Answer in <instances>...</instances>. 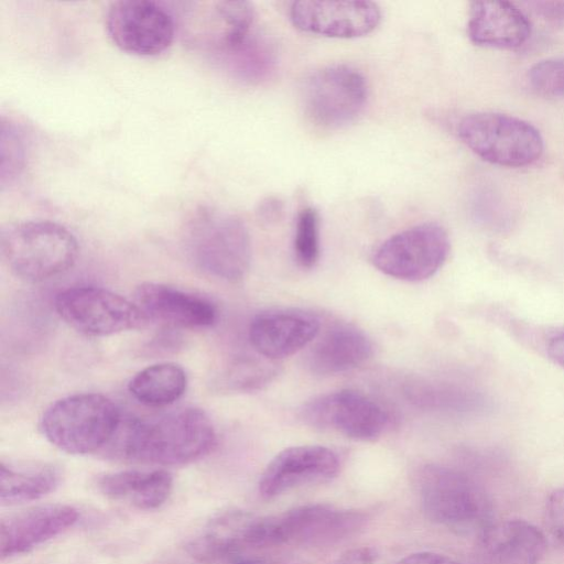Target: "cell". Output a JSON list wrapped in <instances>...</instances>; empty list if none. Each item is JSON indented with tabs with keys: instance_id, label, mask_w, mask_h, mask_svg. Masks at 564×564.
<instances>
[{
	"instance_id": "ba28073f",
	"label": "cell",
	"mask_w": 564,
	"mask_h": 564,
	"mask_svg": "<svg viewBox=\"0 0 564 564\" xmlns=\"http://www.w3.org/2000/svg\"><path fill=\"white\" fill-rule=\"evenodd\" d=\"M460 140L479 158L501 166H524L543 152V139L529 122L497 112H476L458 124Z\"/></svg>"
},
{
	"instance_id": "44dd1931",
	"label": "cell",
	"mask_w": 564,
	"mask_h": 564,
	"mask_svg": "<svg viewBox=\"0 0 564 564\" xmlns=\"http://www.w3.org/2000/svg\"><path fill=\"white\" fill-rule=\"evenodd\" d=\"M256 517L241 510H229L217 516L187 543V553L197 562L212 564L251 549Z\"/></svg>"
},
{
	"instance_id": "f546056e",
	"label": "cell",
	"mask_w": 564,
	"mask_h": 564,
	"mask_svg": "<svg viewBox=\"0 0 564 564\" xmlns=\"http://www.w3.org/2000/svg\"><path fill=\"white\" fill-rule=\"evenodd\" d=\"M546 509L552 530L564 542V488L550 495Z\"/></svg>"
},
{
	"instance_id": "e0dca14e",
	"label": "cell",
	"mask_w": 564,
	"mask_h": 564,
	"mask_svg": "<svg viewBox=\"0 0 564 564\" xmlns=\"http://www.w3.org/2000/svg\"><path fill=\"white\" fill-rule=\"evenodd\" d=\"M133 297L148 321L169 327L205 328L217 319V310L210 301L166 284L142 283Z\"/></svg>"
},
{
	"instance_id": "3957f363",
	"label": "cell",
	"mask_w": 564,
	"mask_h": 564,
	"mask_svg": "<svg viewBox=\"0 0 564 564\" xmlns=\"http://www.w3.org/2000/svg\"><path fill=\"white\" fill-rule=\"evenodd\" d=\"M1 256L20 279L43 281L70 269L78 256V243L64 226L48 220L9 225L1 231Z\"/></svg>"
},
{
	"instance_id": "d590c367",
	"label": "cell",
	"mask_w": 564,
	"mask_h": 564,
	"mask_svg": "<svg viewBox=\"0 0 564 564\" xmlns=\"http://www.w3.org/2000/svg\"><path fill=\"white\" fill-rule=\"evenodd\" d=\"M237 564H262V563L257 560H247V561L239 562Z\"/></svg>"
},
{
	"instance_id": "e575fe53",
	"label": "cell",
	"mask_w": 564,
	"mask_h": 564,
	"mask_svg": "<svg viewBox=\"0 0 564 564\" xmlns=\"http://www.w3.org/2000/svg\"><path fill=\"white\" fill-rule=\"evenodd\" d=\"M546 351L556 365L564 368V332L550 338Z\"/></svg>"
},
{
	"instance_id": "484cf974",
	"label": "cell",
	"mask_w": 564,
	"mask_h": 564,
	"mask_svg": "<svg viewBox=\"0 0 564 564\" xmlns=\"http://www.w3.org/2000/svg\"><path fill=\"white\" fill-rule=\"evenodd\" d=\"M294 256L305 269L313 268L319 258V216L315 208L303 207L296 217Z\"/></svg>"
},
{
	"instance_id": "ac0fdd59",
	"label": "cell",
	"mask_w": 564,
	"mask_h": 564,
	"mask_svg": "<svg viewBox=\"0 0 564 564\" xmlns=\"http://www.w3.org/2000/svg\"><path fill=\"white\" fill-rule=\"evenodd\" d=\"M78 511L67 505L32 508L3 519L0 527L2 558L26 553L72 528Z\"/></svg>"
},
{
	"instance_id": "52a82bcc",
	"label": "cell",
	"mask_w": 564,
	"mask_h": 564,
	"mask_svg": "<svg viewBox=\"0 0 564 564\" xmlns=\"http://www.w3.org/2000/svg\"><path fill=\"white\" fill-rule=\"evenodd\" d=\"M420 496L426 517L458 529L488 525L490 503L482 488L467 474L442 465H427L420 475Z\"/></svg>"
},
{
	"instance_id": "7402d4cb",
	"label": "cell",
	"mask_w": 564,
	"mask_h": 564,
	"mask_svg": "<svg viewBox=\"0 0 564 564\" xmlns=\"http://www.w3.org/2000/svg\"><path fill=\"white\" fill-rule=\"evenodd\" d=\"M485 551L500 564H539L546 551L544 534L534 524L512 519L481 532Z\"/></svg>"
},
{
	"instance_id": "7c38bea8",
	"label": "cell",
	"mask_w": 564,
	"mask_h": 564,
	"mask_svg": "<svg viewBox=\"0 0 564 564\" xmlns=\"http://www.w3.org/2000/svg\"><path fill=\"white\" fill-rule=\"evenodd\" d=\"M106 29L120 50L140 56L162 53L176 33L170 9L152 0L112 2L106 13Z\"/></svg>"
},
{
	"instance_id": "83f0119b",
	"label": "cell",
	"mask_w": 564,
	"mask_h": 564,
	"mask_svg": "<svg viewBox=\"0 0 564 564\" xmlns=\"http://www.w3.org/2000/svg\"><path fill=\"white\" fill-rule=\"evenodd\" d=\"M531 87L540 95L564 97V56L535 63L528 73Z\"/></svg>"
},
{
	"instance_id": "cb8c5ba5",
	"label": "cell",
	"mask_w": 564,
	"mask_h": 564,
	"mask_svg": "<svg viewBox=\"0 0 564 564\" xmlns=\"http://www.w3.org/2000/svg\"><path fill=\"white\" fill-rule=\"evenodd\" d=\"M187 377L184 369L173 362L149 366L133 376L128 384L129 392L148 406H166L178 400L185 392Z\"/></svg>"
},
{
	"instance_id": "277c9868",
	"label": "cell",
	"mask_w": 564,
	"mask_h": 564,
	"mask_svg": "<svg viewBox=\"0 0 564 564\" xmlns=\"http://www.w3.org/2000/svg\"><path fill=\"white\" fill-rule=\"evenodd\" d=\"M186 245L195 264L215 278L238 281L249 270L250 236L235 215L200 207L187 223Z\"/></svg>"
},
{
	"instance_id": "7a4b0ae2",
	"label": "cell",
	"mask_w": 564,
	"mask_h": 564,
	"mask_svg": "<svg viewBox=\"0 0 564 564\" xmlns=\"http://www.w3.org/2000/svg\"><path fill=\"white\" fill-rule=\"evenodd\" d=\"M122 415L99 393H77L52 403L41 419V431L58 449L84 455L105 448L115 436Z\"/></svg>"
},
{
	"instance_id": "5bb4252c",
	"label": "cell",
	"mask_w": 564,
	"mask_h": 564,
	"mask_svg": "<svg viewBox=\"0 0 564 564\" xmlns=\"http://www.w3.org/2000/svg\"><path fill=\"white\" fill-rule=\"evenodd\" d=\"M293 25L306 33L336 39H355L372 32L381 20L371 1H295L290 7Z\"/></svg>"
},
{
	"instance_id": "2e32d148",
	"label": "cell",
	"mask_w": 564,
	"mask_h": 564,
	"mask_svg": "<svg viewBox=\"0 0 564 564\" xmlns=\"http://www.w3.org/2000/svg\"><path fill=\"white\" fill-rule=\"evenodd\" d=\"M321 332L319 318L301 308H273L258 314L249 326V340L263 358L289 357L311 344Z\"/></svg>"
},
{
	"instance_id": "ffe728a7",
	"label": "cell",
	"mask_w": 564,
	"mask_h": 564,
	"mask_svg": "<svg viewBox=\"0 0 564 564\" xmlns=\"http://www.w3.org/2000/svg\"><path fill=\"white\" fill-rule=\"evenodd\" d=\"M531 25L516 6L506 1L470 3L467 33L477 45L517 48L530 36Z\"/></svg>"
},
{
	"instance_id": "4fadbf2b",
	"label": "cell",
	"mask_w": 564,
	"mask_h": 564,
	"mask_svg": "<svg viewBox=\"0 0 564 564\" xmlns=\"http://www.w3.org/2000/svg\"><path fill=\"white\" fill-rule=\"evenodd\" d=\"M300 417L311 426L364 442L381 437L390 424V416L382 405L354 390H339L313 398L301 408Z\"/></svg>"
},
{
	"instance_id": "d6986e66",
	"label": "cell",
	"mask_w": 564,
	"mask_h": 564,
	"mask_svg": "<svg viewBox=\"0 0 564 564\" xmlns=\"http://www.w3.org/2000/svg\"><path fill=\"white\" fill-rule=\"evenodd\" d=\"M305 364L319 376H332L355 369L366 362L373 352L370 337L349 323H336L313 340Z\"/></svg>"
},
{
	"instance_id": "8fae6325",
	"label": "cell",
	"mask_w": 564,
	"mask_h": 564,
	"mask_svg": "<svg viewBox=\"0 0 564 564\" xmlns=\"http://www.w3.org/2000/svg\"><path fill=\"white\" fill-rule=\"evenodd\" d=\"M449 249L446 230L438 224L423 223L384 240L373 252L372 263L389 276L417 282L441 269Z\"/></svg>"
},
{
	"instance_id": "4dcf8cb0",
	"label": "cell",
	"mask_w": 564,
	"mask_h": 564,
	"mask_svg": "<svg viewBox=\"0 0 564 564\" xmlns=\"http://www.w3.org/2000/svg\"><path fill=\"white\" fill-rule=\"evenodd\" d=\"M379 557V552L372 546H360L344 551L332 564H372Z\"/></svg>"
},
{
	"instance_id": "30bf717a",
	"label": "cell",
	"mask_w": 564,
	"mask_h": 564,
	"mask_svg": "<svg viewBox=\"0 0 564 564\" xmlns=\"http://www.w3.org/2000/svg\"><path fill=\"white\" fill-rule=\"evenodd\" d=\"M54 307L72 328L93 337L142 328L149 322L134 302L96 286L64 290L56 295Z\"/></svg>"
},
{
	"instance_id": "9c48e42d",
	"label": "cell",
	"mask_w": 564,
	"mask_h": 564,
	"mask_svg": "<svg viewBox=\"0 0 564 564\" xmlns=\"http://www.w3.org/2000/svg\"><path fill=\"white\" fill-rule=\"evenodd\" d=\"M368 97L365 77L347 65H333L312 73L302 86L306 118L322 129H339L364 110Z\"/></svg>"
},
{
	"instance_id": "4316f807",
	"label": "cell",
	"mask_w": 564,
	"mask_h": 564,
	"mask_svg": "<svg viewBox=\"0 0 564 564\" xmlns=\"http://www.w3.org/2000/svg\"><path fill=\"white\" fill-rule=\"evenodd\" d=\"M273 360H245L232 366L225 379V386L235 391H252L270 383L279 370Z\"/></svg>"
},
{
	"instance_id": "1f68e13d",
	"label": "cell",
	"mask_w": 564,
	"mask_h": 564,
	"mask_svg": "<svg viewBox=\"0 0 564 564\" xmlns=\"http://www.w3.org/2000/svg\"><path fill=\"white\" fill-rule=\"evenodd\" d=\"M530 4L546 21L564 26V1H534Z\"/></svg>"
},
{
	"instance_id": "6da1fadb",
	"label": "cell",
	"mask_w": 564,
	"mask_h": 564,
	"mask_svg": "<svg viewBox=\"0 0 564 564\" xmlns=\"http://www.w3.org/2000/svg\"><path fill=\"white\" fill-rule=\"evenodd\" d=\"M215 443L208 415L196 408H182L150 417L122 419L108 447L111 455L130 462L183 465L208 454Z\"/></svg>"
},
{
	"instance_id": "9a60e30c",
	"label": "cell",
	"mask_w": 564,
	"mask_h": 564,
	"mask_svg": "<svg viewBox=\"0 0 564 564\" xmlns=\"http://www.w3.org/2000/svg\"><path fill=\"white\" fill-rule=\"evenodd\" d=\"M339 468L338 455L328 447H288L267 465L259 480V492L262 498L272 499L304 485L328 481L336 477Z\"/></svg>"
},
{
	"instance_id": "8992f818",
	"label": "cell",
	"mask_w": 564,
	"mask_h": 564,
	"mask_svg": "<svg viewBox=\"0 0 564 564\" xmlns=\"http://www.w3.org/2000/svg\"><path fill=\"white\" fill-rule=\"evenodd\" d=\"M172 7L176 32L192 48L228 56L253 34L254 9L248 1L194 0Z\"/></svg>"
},
{
	"instance_id": "d6a6232c",
	"label": "cell",
	"mask_w": 564,
	"mask_h": 564,
	"mask_svg": "<svg viewBox=\"0 0 564 564\" xmlns=\"http://www.w3.org/2000/svg\"><path fill=\"white\" fill-rule=\"evenodd\" d=\"M282 213L283 203L274 196H270L261 200L257 209L259 219L267 224L279 220Z\"/></svg>"
},
{
	"instance_id": "d4e9b609",
	"label": "cell",
	"mask_w": 564,
	"mask_h": 564,
	"mask_svg": "<svg viewBox=\"0 0 564 564\" xmlns=\"http://www.w3.org/2000/svg\"><path fill=\"white\" fill-rule=\"evenodd\" d=\"M59 474L52 466H14L1 463L0 500L2 505H17L36 500L53 491Z\"/></svg>"
},
{
	"instance_id": "f1b7e54d",
	"label": "cell",
	"mask_w": 564,
	"mask_h": 564,
	"mask_svg": "<svg viewBox=\"0 0 564 564\" xmlns=\"http://www.w3.org/2000/svg\"><path fill=\"white\" fill-rule=\"evenodd\" d=\"M1 151H8V154H1V182L3 183L7 176L10 181L19 174L24 160L22 138L11 122L8 124L1 122Z\"/></svg>"
},
{
	"instance_id": "5b68a950",
	"label": "cell",
	"mask_w": 564,
	"mask_h": 564,
	"mask_svg": "<svg viewBox=\"0 0 564 564\" xmlns=\"http://www.w3.org/2000/svg\"><path fill=\"white\" fill-rule=\"evenodd\" d=\"M367 513L325 503H310L280 514L258 517L254 547L282 544L323 546L354 536L367 522Z\"/></svg>"
},
{
	"instance_id": "836d02e7",
	"label": "cell",
	"mask_w": 564,
	"mask_h": 564,
	"mask_svg": "<svg viewBox=\"0 0 564 564\" xmlns=\"http://www.w3.org/2000/svg\"><path fill=\"white\" fill-rule=\"evenodd\" d=\"M397 564H459L453 558L433 553V552H419L410 554L402 560H400Z\"/></svg>"
},
{
	"instance_id": "603a6c76",
	"label": "cell",
	"mask_w": 564,
	"mask_h": 564,
	"mask_svg": "<svg viewBox=\"0 0 564 564\" xmlns=\"http://www.w3.org/2000/svg\"><path fill=\"white\" fill-rule=\"evenodd\" d=\"M96 486L108 498L152 510L169 499L173 478L165 470H124L98 477Z\"/></svg>"
}]
</instances>
